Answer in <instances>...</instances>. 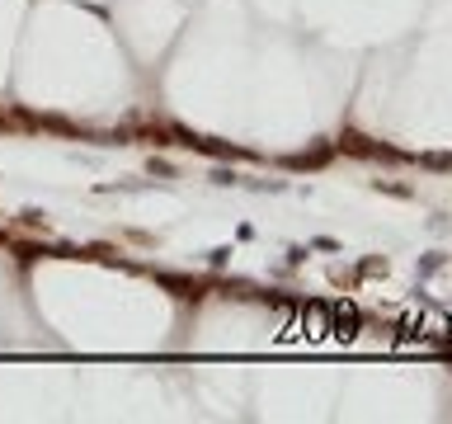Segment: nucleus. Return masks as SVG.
I'll list each match as a JSON object with an SVG mask.
<instances>
[{
	"mask_svg": "<svg viewBox=\"0 0 452 424\" xmlns=\"http://www.w3.org/2000/svg\"><path fill=\"white\" fill-rule=\"evenodd\" d=\"M340 151H349V156H382V146H377L373 137H363V132H354V127H349V132L340 137Z\"/></svg>",
	"mask_w": 452,
	"mask_h": 424,
	"instance_id": "nucleus-2",
	"label": "nucleus"
},
{
	"mask_svg": "<svg viewBox=\"0 0 452 424\" xmlns=\"http://www.w3.org/2000/svg\"><path fill=\"white\" fill-rule=\"evenodd\" d=\"M160 283H165V288H174V297H193V302L207 293L203 278H184V274H160Z\"/></svg>",
	"mask_w": 452,
	"mask_h": 424,
	"instance_id": "nucleus-1",
	"label": "nucleus"
},
{
	"mask_svg": "<svg viewBox=\"0 0 452 424\" xmlns=\"http://www.w3.org/2000/svg\"><path fill=\"white\" fill-rule=\"evenodd\" d=\"M335 335H340V340H354V335H359V311H354L349 302L335 307Z\"/></svg>",
	"mask_w": 452,
	"mask_h": 424,
	"instance_id": "nucleus-3",
	"label": "nucleus"
},
{
	"mask_svg": "<svg viewBox=\"0 0 452 424\" xmlns=\"http://www.w3.org/2000/svg\"><path fill=\"white\" fill-rule=\"evenodd\" d=\"M438 269H443V255H429V259L420 264V274H438Z\"/></svg>",
	"mask_w": 452,
	"mask_h": 424,
	"instance_id": "nucleus-4",
	"label": "nucleus"
}]
</instances>
